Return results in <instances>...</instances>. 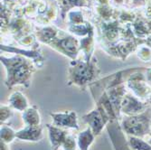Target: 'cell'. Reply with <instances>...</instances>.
<instances>
[{
	"label": "cell",
	"instance_id": "obj_11",
	"mask_svg": "<svg viewBox=\"0 0 151 150\" xmlns=\"http://www.w3.org/2000/svg\"><path fill=\"white\" fill-rule=\"evenodd\" d=\"M60 7V16L62 19H65L67 14L77 7L91 8L92 0H57Z\"/></svg>",
	"mask_w": 151,
	"mask_h": 150
},
{
	"label": "cell",
	"instance_id": "obj_8",
	"mask_svg": "<svg viewBox=\"0 0 151 150\" xmlns=\"http://www.w3.org/2000/svg\"><path fill=\"white\" fill-rule=\"evenodd\" d=\"M146 110L147 103L143 102L132 94H125L121 102V113L125 116H133L145 112Z\"/></svg>",
	"mask_w": 151,
	"mask_h": 150
},
{
	"label": "cell",
	"instance_id": "obj_14",
	"mask_svg": "<svg viewBox=\"0 0 151 150\" xmlns=\"http://www.w3.org/2000/svg\"><path fill=\"white\" fill-rule=\"evenodd\" d=\"M22 118L25 126L41 125V115L36 106H29L22 113Z\"/></svg>",
	"mask_w": 151,
	"mask_h": 150
},
{
	"label": "cell",
	"instance_id": "obj_6",
	"mask_svg": "<svg viewBox=\"0 0 151 150\" xmlns=\"http://www.w3.org/2000/svg\"><path fill=\"white\" fill-rule=\"evenodd\" d=\"M81 118L87 125H89L96 137L100 136L103 128L111 122V118L107 111L101 105L99 104H97L94 110L82 116Z\"/></svg>",
	"mask_w": 151,
	"mask_h": 150
},
{
	"label": "cell",
	"instance_id": "obj_23",
	"mask_svg": "<svg viewBox=\"0 0 151 150\" xmlns=\"http://www.w3.org/2000/svg\"><path fill=\"white\" fill-rule=\"evenodd\" d=\"M147 80L151 83V69H147Z\"/></svg>",
	"mask_w": 151,
	"mask_h": 150
},
{
	"label": "cell",
	"instance_id": "obj_17",
	"mask_svg": "<svg viewBox=\"0 0 151 150\" xmlns=\"http://www.w3.org/2000/svg\"><path fill=\"white\" fill-rule=\"evenodd\" d=\"M0 137H1L2 141L10 144L17 139V131H15L11 127L7 125H1Z\"/></svg>",
	"mask_w": 151,
	"mask_h": 150
},
{
	"label": "cell",
	"instance_id": "obj_16",
	"mask_svg": "<svg viewBox=\"0 0 151 150\" xmlns=\"http://www.w3.org/2000/svg\"><path fill=\"white\" fill-rule=\"evenodd\" d=\"M128 144L133 150H151V145L139 137L129 136Z\"/></svg>",
	"mask_w": 151,
	"mask_h": 150
},
{
	"label": "cell",
	"instance_id": "obj_22",
	"mask_svg": "<svg viewBox=\"0 0 151 150\" xmlns=\"http://www.w3.org/2000/svg\"><path fill=\"white\" fill-rule=\"evenodd\" d=\"M0 150H10L8 144L1 140L0 141Z\"/></svg>",
	"mask_w": 151,
	"mask_h": 150
},
{
	"label": "cell",
	"instance_id": "obj_20",
	"mask_svg": "<svg viewBox=\"0 0 151 150\" xmlns=\"http://www.w3.org/2000/svg\"><path fill=\"white\" fill-rule=\"evenodd\" d=\"M13 116V108L9 105L1 104V108H0V121L1 124L5 123L11 117Z\"/></svg>",
	"mask_w": 151,
	"mask_h": 150
},
{
	"label": "cell",
	"instance_id": "obj_13",
	"mask_svg": "<svg viewBox=\"0 0 151 150\" xmlns=\"http://www.w3.org/2000/svg\"><path fill=\"white\" fill-rule=\"evenodd\" d=\"M96 136L93 134L90 127L81 131L77 136V143L78 148L80 150H89L91 146L95 140Z\"/></svg>",
	"mask_w": 151,
	"mask_h": 150
},
{
	"label": "cell",
	"instance_id": "obj_25",
	"mask_svg": "<svg viewBox=\"0 0 151 150\" xmlns=\"http://www.w3.org/2000/svg\"><path fill=\"white\" fill-rule=\"evenodd\" d=\"M150 136H151V135H150ZM147 142H148V143H149V144L151 145V137H150V139H149V140H148Z\"/></svg>",
	"mask_w": 151,
	"mask_h": 150
},
{
	"label": "cell",
	"instance_id": "obj_3",
	"mask_svg": "<svg viewBox=\"0 0 151 150\" xmlns=\"http://www.w3.org/2000/svg\"><path fill=\"white\" fill-rule=\"evenodd\" d=\"M15 8L20 15L42 26L52 25L60 13V7L54 0H24Z\"/></svg>",
	"mask_w": 151,
	"mask_h": 150
},
{
	"label": "cell",
	"instance_id": "obj_18",
	"mask_svg": "<svg viewBox=\"0 0 151 150\" xmlns=\"http://www.w3.org/2000/svg\"><path fill=\"white\" fill-rule=\"evenodd\" d=\"M67 22L69 24H79L81 23H84L86 20L83 17L82 12L80 9H73L67 14Z\"/></svg>",
	"mask_w": 151,
	"mask_h": 150
},
{
	"label": "cell",
	"instance_id": "obj_24",
	"mask_svg": "<svg viewBox=\"0 0 151 150\" xmlns=\"http://www.w3.org/2000/svg\"><path fill=\"white\" fill-rule=\"evenodd\" d=\"M113 1H114L116 4H122V3H123V0H113Z\"/></svg>",
	"mask_w": 151,
	"mask_h": 150
},
{
	"label": "cell",
	"instance_id": "obj_19",
	"mask_svg": "<svg viewBox=\"0 0 151 150\" xmlns=\"http://www.w3.org/2000/svg\"><path fill=\"white\" fill-rule=\"evenodd\" d=\"M62 148L63 150H77L78 148L77 138H75L73 135H68L62 146Z\"/></svg>",
	"mask_w": 151,
	"mask_h": 150
},
{
	"label": "cell",
	"instance_id": "obj_15",
	"mask_svg": "<svg viewBox=\"0 0 151 150\" xmlns=\"http://www.w3.org/2000/svg\"><path fill=\"white\" fill-rule=\"evenodd\" d=\"M80 50L83 52V59L86 61L92 60L93 52H94V33L82 37L80 40Z\"/></svg>",
	"mask_w": 151,
	"mask_h": 150
},
{
	"label": "cell",
	"instance_id": "obj_7",
	"mask_svg": "<svg viewBox=\"0 0 151 150\" xmlns=\"http://www.w3.org/2000/svg\"><path fill=\"white\" fill-rule=\"evenodd\" d=\"M52 124L62 128H72L78 130L80 128L78 123V117L75 111H63V112H51Z\"/></svg>",
	"mask_w": 151,
	"mask_h": 150
},
{
	"label": "cell",
	"instance_id": "obj_12",
	"mask_svg": "<svg viewBox=\"0 0 151 150\" xmlns=\"http://www.w3.org/2000/svg\"><path fill=\"white\" fill-rule=\"evenodd\" d=\"M8 105L13 110L24 112L29 107V102L23 92H21L20 90H16L9 96Z\"/></svg>",
	"mask_w": 151,
	"mask_h": 150
},
{
	"label": "cell",
	"instance_id": "obj_1",
	"mask_svg": "<svg viewBox=\"0 0 151 150\" xmlns=\"http://www.w3.org/2000/svg\"><path fill=\"white\" fill-rule=\"evenodd\" d=\"M35 34L38 41L69 57L76 60L80 50V40L75 36L58 29L54 25L38 26L35 28Z\"/></svg>",
	"mask_w": 151,
	"mask_h": 150
},
{
	"label": "cell",
	"instance_id": "obj_21",
	"mask_svg": "<svg viewBox=\"0 0 151 150\" xmlns=\"http://www.w3.org/2000/svg\"><path fill=\"white\" fill-rule=\"evenodd\" d=\"M3 3L9 6H17V4L19 2V0H2Z\"/></svg>",
	"mask_w": 151,
	"mask_h": 150
},
{
	"label": "cell",
	"instance_id": "obj_5",
	"mask_svg": "<svg viewBox=\"0 0 151 150\" xmlns=\"http://www.w3.org/2000/svg\"><path fill=\"white\" fill-rule=\"evenodd\" d=\"M120 128L129 136L144 138L151 135V118L148 111L138 115L124 116L120 121Z\"/></svg>",
	"mask_w": 151,
	"mask_h": 150
},
{
	"label": "cell",
	"instance_id": "obj_4",
	"mask_svg": "<svg viewBox=\"0 0 151 150\" xmlns=\"http://www.w3.org/2000/svg\"><path fill=\"white\" fill-rule=\"evenodd\" d=\"M101 74L97 58L93 57L91 61L73 60L68 68V84L74 85L81 90L90 86Z\"/></svg>",
	"mask_w": 151,
	"mask_h": 150
},
{
	"label": "cell",
	"instance_id": "obj_2",
	"mask_svg": "<svg viewBox=\"0 0 151 150\" xmlns=\"http://www.w3.org/2000/svg\"><path fill=\"white\" fill-rule=\"evenodd\" d=\"M0 60L6 72L5 84L8 89L17 85H22L25 88L29 87L33 74L37 68L33 60L21 54H15L11 57L1 55Z\"/></svg>",
	"mask_w": 151,
	"mask_h": 150
},
{
	"label": "cell",
	"instance_id": "obj_10",
	"mask_svg": "<svg viewBox=\"0 0 151 150\" xmlns=\"http://www.w3.org/2000/svg\"><path fill=\"white\" fill-rule=\"evenodd\" d=\"M44 138L43 127L39 126H25L24 128L17 131V139L23 141H40Z\"/></svg>",
	"mask_w": 151,
	"mask_h": 150
},
{
	"label": "cell",
	"instance_id": "obj_9",
	"mask_svg": "<svg viewBox=\"0 0 151 150\" xmlns=\"http://www.w3.org/2000/svg\"><path fill=\"white\" fill-rule=\"evenodd\" d=\"M46 128L48 129V136L52 149L58 150L62 147L67 136L69 135L68 131L65 128H59L53 124H46Z\"/></svg>",
	"mask_w": 151,
	"mask_h": 150
}]
</instances>
